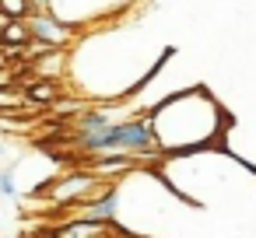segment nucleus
<instances>
[{"mask_svg":"<svg viewBox=\"0 0 256 238\" xmlns=\"http://www.w3.org/2000/svg\"><path fill=\"white\" fill-rule=\"evenodd\" d=\"M70 144L78 151H84V154H140V158H148L154 165L165 158L158 151V140H154L148 112L116 119V123L102 126V130H70Z\"/></svg>","mask_w":256,"mask_h":238,"instance_id":"7ed1b4c3","label":"nucleus"},{"mask_svg":"<svg viewBox=\"0 0 256 238\" xmlns=\"http://www.w3.org/2000/svg\"><path fill=\"white\" fill-rule=\"evenodd\" d=\"M25 95H28V102H36V105H56V102H60V81H46V77H39Z\"/></svg>","mask_w":256,"mask_h":238,"instance_id":"9d476101","label":"nucleus"},{"mask_svg":"<svg viewBox=\"0 0 256 238\" xmlns=\"http://www.w3.org/2000/svg\"><path fill=\"white\" fill-rule=\"evenodd\" d=\"M140 4H144V0H50L46 11L56 14L60 21H67L70 28L88 32L95 25H106V21L134 14Z\"/></svg>","mask_w":256,"mask_h":238,"instance_id":"20e7f679","label":"nucleus"},{"mask_svg":"<svg viewBox=\"0 0 256 238\" xmlns=\"http://www.w3.org/2000/svg\"><path fill=\"white\" fill-rule=\"evenodd\" d=\"M0 196H11V200L18 196V165L0 172Z\"/></svg>","mask_w":256,"mask_h":238,"instance_id":"f8f14e48","label":"nucleus"},{"mask_svg":"<svg viewBox=\"0 0 256 238\" xmlns=\"http://www.w3.org/2000/svg\"><path fill=\"white\" fill-rule=\"evenodd\" d=\"M148 119L154 130L158 151L165 158L221 147L224 133L232 126V112L204 84L176 88L172 95H165L162 102H154L148 109Z\"/></svg>","mask_w":256,"mask_h":238,"instance_id":"f03ea898","label":"nucleus"},{"mask_svg":"<svg viewBox=\"0 0 256 238\" xmlns=\"http://www.w3.org/2000/svg\"><path fill=\"white\" fill-rule=\"evenodd\" d=\"M112 182H116V179H102V175H95L92 168H74V172H67V175H60V179L42 182L36 193H42V196L50 200V207L67 210V207H78V203L95 200V196L106 193Z\"/></svg>","mask_w":256,"mask_h":238,"instance_id":"39448f33","label":"nucleus"},{"mask_svg":"<svg viewBox=\"0 0 256 238\" xmlns=\"http://www.w3.org/2000/svg\"><path fill=\"white\" fill-rule=\"evenodd\" d=\"M120 235L126 231L116 221H81V217H67L64 224L46 231V238H120Z\"/></svg>","mask_w":256,"mask_h":238,"instance_id":"0eeeda50","label":"nucleus"},{"mask_svg":"<svg viewBox=\"0 0 256 238\" xmlns=\"http://www.w3.org/2000/svg\"><path fill=\"white\" fill-rule=\"evenodd\" d=\"M67 67H70V53H67V49H46V53H39V60L32 63V70H36L39 77H46V81L67 77Z\"/></svg>","mask_w":256,"mask_h":238,"instance_id":"6e6552de","label":"nucleus"},{"mask_svg":"<svg viewBox=\"0 0 256 238\" xmlns=\"http://www.w3.org/2000/svg\"><path fill=\"white\" fill-rule=\"evenodd\" d=\"M28 28H32V53L39 56V53H46V49H70L78 39H81V32L78 28H70L67 21H60L56 14H50V11H32L28 14Z\"/></svg>","mask_w":256,"mask_h":238,"instance_id":"423d86ee","label":"nucleus"},{"mask_svg":"<svg viewBox=\"0 0 256 238\" xmlns=\"http://www.w3.org/2000/svg\"><path fill=\"white\" fill-rule=\"evenodd\" d=\"M0 14H8V18H28L32 14V0H0Z\"/></svg>","mask_w":256,"mask_h":238,"instance_id":"9b49d317","label":"nucleus"},{"mask_svg":"<svg viewBox=\"0 0 256 238\" xmlns=\"http://www.w3.org/2000/svg\"><path fill=\"white\" fill-rule=\"evenodd\" d=\"M67 77L88 102H130L172 56L176 46H154L140 18H116L81 32L67 49Z\"/></svg>","mask_w":256,"mask_h":238,"instance_id":"f257e3e1","label":"nucleus"},{"mask_svg":"<svg viewBox=\"0 0 256 238\" xmlns=\"http://www.w3.org/2000/svg\"><path fill=\"white\" fill-rule=\"evenodd\" d=\"M0 46H4V49H25V46H32L28 18H11V21L0 25Z\"/></svg>","mask_w":256,"mask_h":238,"instance_id":"1a4fd4ad","label":"nucleus"},{"mask_svg":"<svg viewBox=\"0 0 256 238\" xmlns=\"http://www.w3.org/2000/svg\"><path fill=\"white\" fill-rule=\"evenodd\" d=\"M0 158H4V144H0Z\"/></svg>","mask_w":256,"mask_h":238,"instance_id":"ddd939ff","label":"nucleus"}]
</instances>
